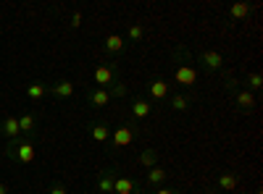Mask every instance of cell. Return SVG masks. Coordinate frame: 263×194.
I'll return each mask as SVG.
<instances>
[{
    "label": "cell",
    "mask_w": 263,
    "mask_h": 194,
    "mask_svg": "<svg viewBox=\"0 0 263 194\" xmlns=\"http://www.w3.org/2000/svg\"><path fill=\"white\" fill-rule=\"evenodd\" d=\"M92 79H95V84L100 90H108L111 84H116V71L111 66H105V63H100V66L95 69V74H92Z\"/></svg>",
    "instance_id": "277c9868"
},
{
    "label": "cell",
    "mask_w": 263,
    "mask_h": 194,
    "mask_svg": "<svg viewBox=\"0 0 263 194\" xmlns=\"http://www.w3.org/2000/svg\"><path fill=\"white\" fill-rule=\"evenodd\" d=\"M187 58H190V50H184V60L179 63L177 69H174V81L182 84V87H195L200 76H197V69L187 63Z\"/></svg>",
    "instance_id": "7a4b0ae2"
},
{
    "label": "cell",
    "mask_w": 263,
    "mask_h": 194,
    "mask_svg": "<svg viewBox=\"0 0 263 194\" xmlns=\"http://www.w3.org/2000/svg\"><path fill=\"white\" fill-rule=\"evenodd\" d=\"M87 100H90V105H92V107H105L108 102H111V95H108V90L95 87L90 95H87Z\"/></svg>",
    "instance_id": "8fae6325"
},
{
    "label": "cell",
    "mask_w": 263,
    "mask_h": 194,
    "mask_svg": "<svg viewBox=\"0 0 263 194\" xmlns=\"http://www.w3.org/2000/svg\"><path fill=\"white\" fill-rule=\"evenodd\" d=\"M237 186H239V179H237V174H221L218 176V189H224V191H237Z\"/></svg>",
    "instance_id": "9a60e30c"
},
{
    "label": "cell",
    "mask_w": 263,
    "mask_h": 194,
    "mask_svg": "<svg viewBox=\"0 0 263 194\" xmlns=\"http://www.w3.org/2000/svg\"><path fill=\"white\" fill-rule=\"evenodd\" d=\"M0 194H8V186L6 184H0Z\"/></svg>",
    "instance_id": "f1b7e54d"
},
{
    "label": "cell",
    "mask_w": 263,
    "mask_h": 194,
    "mask_svg": "<svg viewBox=\"0 0 263 194\" xmlns=\"http://www.w3.org/2000/svg\"><path fill=\"white\" fill-rule=\"evenodd\" d=\"M8 155L13 158V160H18L21 165H32L34 163V158H37V147H34V142L32 139H11L8 142Z\"/></svg>",
    "instance_id": "6da1fadb"
},
{
    "label": "cell",
    "mask_w": 263,
    "mask_h": 194,
    "mask_svg": "<svg viewBox=\"0 0 263 194\" xmlns=\"http://www.w3.org/2000/svg\"><path fill=\"white\" fill-rule=\"evenodd\" d=\"M132 142H135V128H132L129 123H121L116 132L111 134V144L119 147V149H121V147H129Z\"/></svg>",
    "instance_id": "3957f363"
},
{
    "label": "cell",
    "mask_w": 263,
    "mask_h": 194,
    "mask_svg": "<svg viewBox=\"0 0 263 194\" xmlns=\"http://www.w3.org/2000/svg\"><path fill=\"white\" fill-rule=\"evenodd\" d=\"M142 37H145L142 24H132V27H129V39H132V42H140Z\"/></svg>",
    "instance_id": "d4e9b609"
},
{
    "label": "cell",
    "mask_w": 263,
    "mask_h": 194,
    "mask_svg": "<svg viewBox=\"0 0 263 194\" xmlns=\"http://www.w3.org/2000/svg\"><path fill=\"white\" fill-rule=\"evenodd\" d=\"M168 102H171L174 111H187V107H190V97H184V95H174Z\"/></svg>",
    "instance_id": "7402d4cb"
},
{
    "label": "cell",
    "mask_w": 263,
    "mask_h": 194,
    "mask_svg": "<svg viewBox=\"0 0 263 194\" xmlns=\"http://www.w3.org/2000/svg\"><path fill=\"white\" fill-rule=\"evenodd\" d=\"M48 92H50L53 97H63V100H66V97H71V95H74V84H71L69 79H61L58 84H53Z\"/></svg>",
    "instance_id": "9c48e42d"
},
{
    "label": "cell",
    "mask_w": 263,
    "mask_h": 194,
    "mask_svg": "<svg viewBox=\"0 0 263 194\" xmlns=\"http://www.w3.org/2000/svg\"><path fill=\"white\" fill-rule=\"evenodd\" d=\"M200 63H203L205 69H211V71H221L227 60H224V55L218 53V50H203L200 53Z\"/></svg>",
    "instance_id": "5b68a950"
},
{
    "label": "cell",
    "mask_w": 263,
    "mask_h": 194,
    "mask_svg": "<svg viewBox=\"0 0 263 194\" xmlns=\"http://www.w3.org/2000/svg\"><path fill=\"white\" fill-rule=\"evenodd\" d=\"M50 194H69V191H66V186L55 184V186H50Z\"/></svg>",
    "instance_id": "83f0119b"
},
{
    "label": "cell",
    "mask_w": 263,
    "mask_h": 194,
    "mask_svg": "<svg viewBox=\"0 0 263 194\" xmlns=\"http://www.w3.org/2000/svg\"><path fill=\"white\" fill-rule=\"evenodd\" d=\"M0 134H3V137H8V139H18V137H21L18 118H13V116L3 118V123H0Z\"/></svg>",
    "instance_id": "52a82bcc"
},
{
    "label": "cell",
    "mask_w": 263,
    "mask_h": 194,
    "mask_svg": "<svg viewBox=\"0 0 263 194\" xmlns=\"http://www.w3.org/2000/svg\"><path fill=\"white\" fill-rule=\"evenodd\" d=\"M250 11H253L250 3H234V6L229 8V18H232V21H245V18L250 16Z\"/></svg>",
    "instance_id": "5bb4252c"
},
{
    "label": "cell",
    "mask_w": 263,
    "mask_h": 194,
    "mask_svg": "<svg viewBox=\"0 0 263 194\" xmlns=\"http://www.w3.org/2000/svg\"><path fill=\"white\" fill-rule=\"evenodd\" d=\"M234 102L242 107V111H250V107L255 105V95H253L250 90H239V92L234 95Z\"/></svg>",
    "instance_id": "2e32d148"
},
{
    "label": "cell",
    "mask_w": 263,
    "mask_h": 194,
    "mask_svg": "<svg viewBox=\"0 0 263 194\" xmlns=\"http://www.w3.org/2000/svg\"><path fill=\"white\" fill-rule=\"evenodd\" d=\"M140 165L142 168H156L158 165V153H156V149H142V153H140Z\"/></svg>",
    "instance_id": "ac0fdd59"
},
{
    "label": "cell",
    "mask_w": 263,
    "mask_h": 194,
    "mask_svg": "<svg viewBox=\"0 0 263 194\" xmlns=\"http://www.w3.org/2000/svg\"><path fill=\"white\" fill-rule=\"evenodd\" d=\"M114 179H116L114 170H103V174L98 176V189H100V194H114Z\"/></svg>",
    "instance_id": "7c38bea8"
},
{
    "label": "cell",
    "mask_w": 263,
    "mask_h": 194,
    "mask_svg": "<svg viewBox=\"0 0 263 194\" xmlns=\"http://www.w3.org/2000/svg\"><path fill=\"white\" fill-rule=\"evenodd\" d=\"M71 27H74V29H79V27H82V13H79V11H77V13H71Z\"/></svg>",
    "instance_id": "484cf974"
},
{
    "label": "cell",
    "mask_w": 263,
    "mask_h": 194,
    "mask_svg": "<svg viewBox=\"0 0 263 194\" xmlns=\"http://www.w3.org/2000/svg\"><path fill=\"white\" fill-rule=\"evenodd\" d=\"M166 179H168V174H166V168H161V165L147 170V186H156L158 189V186L166 184Z\"/></svg>",
    "instance_id": "30bf717a"
},
{
    "label": "cell",
    "mask_w": 263,
    "mask_h": 194,
    "mask_svg": "<svg viewBox=\"0 0 263 194\" xmlns=\"http://www.w3.org/2000/svg\"><path fill=\"white\" fill-rule=\"evenodd\" d=\"M18 128H21V132H34V128H37V118L32 113H24L18 118Z\"/></svg>",
    "instance_id": "44dd1931"
},
{
    "label": "cell",
    "mask_w": 263,
    "mask_h": 194,
    "mask_svg": "<svg viewBox=\"0 0 263 194\" xmlns=\"http://www.w3.org/2000/svg\"><path fill=\"white\" fill-rule=\"evenodd\" d=\"M260 87H263V76H260L258 71L248 74V90H250V92H258Z\"/></svg>",
    "instance_id": "603a6c76"
},
{
    "label": "cell",
    "mask_w": 263,
    "mask_h": 194,
    "mask_svg": "<svg viewBox=\"0 0 263 194\" xmlns=\"http://www.w3.org/2000/svg\"><path fill=\"white\" fill-rule=\"evenodd\" d=\"M92 139L100 142V144L108 142V139H111V128H108L105 123H95V126H92Z\"/></svg>",
    "instance_id": "d6986e66"
},
{
    "label": "cell",
    "mask_w": 263,
    "mask_h": 194,
    "mask_svg": "<svg viewBox=\"0 0 263 194\" xmlns=\"http://www.w3.org/2000/svg\"><path fill=\"white\" fill-rule=\"evenodd\" d=\"M237 194H248V191H237Z\"/></svg>",
    "instance_id": "f546056e"
},
{
    "label": "cell",
    "mask_w": 263,
    "mask_h": 194,
    "mask_svg": "<svg viewBox=\"0 0 263 194\" xmlns=\"http://www.w3.org/2000/svg\"><path fill=\"white\" fill-rule=\"evenodd\" d=\"M147 92H150L153 100H166L168 97V81L166 79H153L147 84Z\"/></svg>",
    "instance_id": "8992f818"
},
{
    "label": "cell",
    "mask_w": 263,
    "mask_h": 194,
    "mask_svg": "<svg viewBox=\"0 0 263 194\" xmlns=\"http://www.w3.org/2000/svg\"><path fill=\"white\" fill-rule=\"evenodd\" d=\"M108 95H111V100L114 97H126V84L124 81H116V84H111V87H108Z\"/></svg>",
    "instance_id": "cb8c5ba5"
},
{
    "label": "cell",
    "mask_w": 263,
    "mask_h": 194,
    "mask_svg": "<svg viewBox=\"0 0 263 194\" xmlns=\"http://www.w3.org/2000/svg\"><path fill=\"white\" fill-rule=\"evenodd\" d=\"M150 111H153V105L147 100H135V102H132V116H135V118H147Z\"/></svg>",
    "instance_id": "e0dca14e"
},
{
    "label": "cell",
    "mask_w": 263,
    "mask_h": 194,
    "mask_svg": "<svg viewBox=\"0 0 263 194\" xmlns=\"http://www.w3.org/2000/svg\"><path fill=\"white\" fill-rule=\"evenodd\" d=\"M114 194H140L135 181L126 179V176H116L114 179Z\"/></svg>",
    "instance_id": "ba28073f"
},
{
    "label": "cell",
    "mask_w": 263,
    "mask_h": 194,
    "mask_svg": "<svg viewBox=\"0 0 263 194\" xmlns=\"http://www.w3.org/2000/svg\"><path fill=\"white\" fill-rule=\"evenodd\" d=\"M124 48H126V42H124L121 34H108V37H105V50L111 53V55H119Z\"/></svg>",
    "instance_id": "4fadbf2b"
},
{
    "label": "cell",
    "mask_w": 263,
    "mask_h": 194,
    "mask_svg": "<svg viewBox=\"0 0 263 194\" xmlns=\"http://www.w3.org/2000/svg\"><path fill=\"white\" fill-rule=\"evenodd\" d=\"M45 92H48V87H45V84H40V81H34V84H29V87H27V97H29V100L45 97Z\"/></svg>",
    "instance_id": "ffe728a7"
},
{
    "label": "cell",
    "mask_w": 263,
    "mask_h": 194,
    "mask_svg": "<svg viewBox=\"0 0 263 194\" xmlns=\"http://www.w3.org/2000/svg\"><path fill=\"white\" fill-rule=\"evenodd\" d=\"M156 194H179V191H177V189H168V186H158Z\"/></svg>",
    "instance_id": "4316f807"
}]
</instances>
